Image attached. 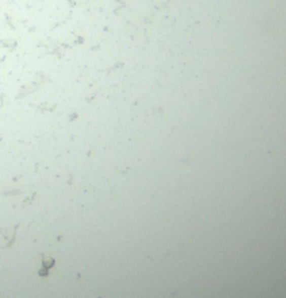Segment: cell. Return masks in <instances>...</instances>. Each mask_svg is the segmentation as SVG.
<instances>
[{
  "label": "cell",
  "instance_id": "1",
  "mask_svg": "<svg viewBox=\"0 0 286 298\" xmlns=\"http://www.w3.org/2000/svg\"><path fill=\"white\" fill-rule=\"evenodd\" d=\"M55 266V259L51 257H42V266L40 269V276H48L49 270Z\"/></svg>",
  "mask_w": 286,
  "mask_h": 298
}]
</instances>
